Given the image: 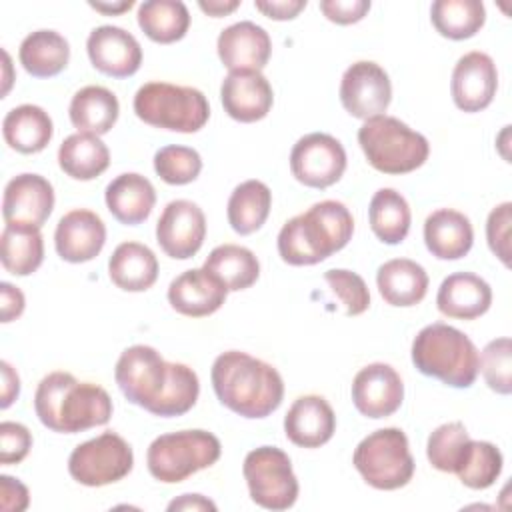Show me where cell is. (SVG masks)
<instances>
[{
	"label": "cell",
	"instance_id": "4dcf8cb0",
	"mask_svg": "<svg viewBox=\"0 0 512 512\" xmlns=\"http://www.w3.org/2000/svg\"><path fill=\"white\" fill-rule=\"evenodd\" d=\"M2 266L14 276L36 272L44 260V240L38 226L8 222L0 236Z\"/></svg>",
	"mask_w": 512,
	"mask_h": 512
},
{
	"label": "cell",
	"instance_id": "4fadbf2b",
	"mask_svg": "<svg viewBox=\"0 0 512 512\" xmlns=\"http://www.w3.org/2000/svg\"><path fill=\"white\" fill-rule=\"evenodd\" d=\"M392 100V84L382 66L370 60L354 62L340 82V102L344 110L362 120L382 116Z\"/></svg>",
	"mask_w": 512,
	"mask_h": 512
},
{
	"label": "cell",
	"instance_id": "f35d334b",
	"mask_svg": "<svg viewBox=\"0 0 512 512\" xmlns=\"http://www.w3.org/2000/svg\"><path fill=\"white\" fill-rule=\"evenodd\" d=\"M502 464V452L492 442L470 438L454 474L464 486L472 490H484L498 480Z\"/></svg>",
	"mask_w": 512,
	"mask_h": 512
},
{
	"label": "cell",
	"instance_id": "836d02e7",
	"mask_svg": "<svg viewBox=\"0 0 512 512\" xmlns=\"http://www.w3.org/2000/svg\"><path fill=\"white\" fill-rule=\"evenodd\" d=\"M272 192L260 180H246L238 184L228 198V222L234 232L248 236L262 228L270 214Z\"/></svg>",
	"mask_w": 512,
	"mask_h": 512
},
{
	"label": "cell",
	"instance_id": "30bf717a",
	"mask_svg": "<svg viewBox=\"0 0 512 512\" xmlns=\"http://www.w3.org/2000/svg\"><path fill=\"white\" fill-rule=\"evenodd\" d=\"M242 474L252 502L266 510H288L298 498V480L288 454L276 446H260L246 454Z\"/></svg>",
	"mask_w": 512,
	"mask_h": 512
},
{
	"label": "cell",
	"instance_id": "7dc6e473",
	"mask_svg": "<svg viewBox=\"0 0 512 512\" xmlns=\"http://www.w3.org/2000/svg\"><path fill=\"white\" fill-rule=\"evenodd\" d=\"M28 488L12 476H0V508L4 512H22L28 508Z\"/></svg>",
	"mask_w": 512,
	"mask_h": 512
},
{
	"label": "cell",
	"instance_id": "f5cc1de1",
	"mask_svg": "<svg viewBox=\"0 0 512 512\" xmlns=\"http://www.w3.org/2000/svg\"><path fill=\"white\" fill-rule=\"evenodd\" d=\"M198 6H200V10L206 12L208 16L218 18V16H226V14H230L232 10H236V8L240 6V2H238V0H208V2H206V0H200Z\"/></svg>",
	"mask_w": 512,
	"mask_h": 512
},
{
	"label": "cell",
	"instance_id": "db71d44e",
	"mask_svg": "<svg viewBox=\"0 0 512 512\" xmlns=\"http://www.w3.org/2000/svg\"><path fill=\"white\" fill-rule=\"evenodd\" d=\"M94 10L98 12H104V14H120L128 8H132V0H120V2H112V4H106V2H88Z\"/></svg>",
	"mask_w": 512,
	"mask_h": 512
},
{
	"label": "cell",
	"instance_id": "9a60e30c",
	"mask_svg": "<svg viewBox=\"0 0 512 512\" xmlns=\"http://www.w3.org/2000/svg\"><path fill=\"white\" fill-rule=\"evenodd\" d=\"M404 400L400 374L384 362L364 366L352 380V402L366 418L392 416Z\"/></svg>",
	"mask_w": 512,
	"mask_h": 512
},
{
	"label": "cell",
	"instance_id": "7c38bea8",
	"mask_svg": "<svg viewBox=\"0 0 512 512\" xmlns=\"http://www.w3.org/2000/svg\"><path fill=\"white\" fill-rule=\"evenodd\" d=\"M344 170L346 150L326 132L306 134L292 146L290 172L304 186L328 188L342 178Z\"/></svg>",
	"mask_w": 512,
	"mask_h": 512
},
{
	"label": "cell",
	"instance_id": "ee69618b",
	"mask_svg": "<svg viewBox=\"0 0 512 512\" xmlns=\"http://www.w3.org/2000/svg\"><path fill=\"white\" fill-rule=\"evenodd\" d=\"M510 224H512V204L502 202L488 214L486 220V240L494 256L500 258L504 266H510Z\"/></svg>",
	"mask_w": 512,
	"mask_h": 512
},
{
	"label": "cell",
	"instance_id": "277c9868",
	"mask_svg": "<svg viewBox=\"0 0 512 512\" xmlns=\"http://www.w3.org/2000/svg\"><path fill=\"white\" fill-rule=\"evenodd\" d=\"M354 232L350 210L338 200H322L290 218L278 232V254L286 264L310 266L342 250Z\"/></svg>",
	"mask_w": 512,
	"mask_h": 512
},
{
	"label": "cell",
	"instance_id": "ffe728a7",
	"mask_svg": "<svg viewBox=\"0 0 512 512\" xmlns=\"http://www.w3.org/2000/svg\"><path fill=\"white\" fill-rule=\"evenodd\" d=\"M106 242V226L92 210H70L58 220L54 246L62 260L80 264L96 258Z\"/></svg>",
	"mask_w": 512,
	"mask_h": 512
},
{
	"label": "cell",
	"instance_id": "cb8c5ba5",
	"mask_svg": "<svg viewBox=\"0 0 512 512\" xmlns=\"http://www.w3.org/2000/svg\"><path fill=\"white\" fill-rule=\"evenodd\" d=\"M492 304L490 284L472 272L446 276L436 294L438 310L448 318L474 320L488 312Z\"/></svg>",
	"mask_w": 512,
	"mask_h": 512
},
{
	"label": "cell",
	"instance_id": "ac0fdd59",
	"mask_svg": "<svg viewBox=\"0 0 512 512\" xmlns=\"http://www.w3.org/2000/svg\"><path fill=\"white\" fill-rule=\"evenodd\" d=\"M220 100L226 114L238 122L262 120L274 102L272 86L258 70H232L222 80Z\"/></svg>",
	"mask_w": 512,
	"mask_h": 512
},
{
	"label": "cell",
	"instance_id": "f907efd6",
	"mask_svg": "<svg viewBox=\"0 0 512 512\" xmlns=\"http://www.w3.org/2000/svg\"><path fill=\"white\" fill-rule=\"evenodd\" d=\"M0 370H2V400H0V406L8 408L20 394V378H18L16 370L6 360L0 362Z\"/></svg>",
	"mask_w": 512,
	"mask_h": 512
},
{
	"label": "cell",
	"instance_id": "816d5d0a",
	"mask_svg": "<svg viewBox=\"0 0 512 512\" xmlns=\"http://www.w3.org/2000/svg\"><path fill=\"white\" fill-rule=\"evenodd\" d=\"M168 510H216V504L200 494H184L168 504Z\"/></svg>",
	"mask_w": 512,
	"mask_h": 512
},
{
	"label": "cell",
	"instance_id": "b9f144b4",
	"mask_svg": "<svg viewBox=\"0 0 512 512\" xmlns=\"http://www.w3.org/2000/svg\"><path fill=\"white\" fill-rule=\"evenodd\" d=\"M478 370H482L490 390L504 396L512 392V344L508 336L490 340L484 346Z\"/></svg>",
	"mask_w": 512,
	"mask_h": 512
},
{
	"label": "cell",
	"instance_id": "d6986e66",
	"mask_svg": "<svg viewBox=\"0 0 512 512\" xmlns=\"http://www.w3.org/2000/svg\"><path fill=\"white\" fill-rule=\"evenodd\" d=\"M54 208V188L40 174H18L6 188L2 198L4 222H20L42 228Z\"/></svg>",
	"mask_w": 512,
	"mask_h": 512
},
{
	"label": "cell",
	"instance_id": "44dd1931",
	"mask_svg": "<svg viewBox=\"0 0 512 512\" xmlns=\"http://www.w3.org/2000/svg\"><path fill=\"white\" fill-rule=\"evenodd\" d=\"M222 64L232 70H262L268 64L272 52V40L268 32L250 22L242 20L224 28L216 42Z\"/></svg>",
	"mask_w": 512,
	"mask_h": 512
},
{
	"label": "cell",
	"instance_id": "60d3db41",
	"mask_svg": "<svg viewBox=\"0 0 512 512\" xmlns=\"http://www.w3.org/2000/svg\"><path fill=\"white\" fill-rule=\"evenodd\" d=\"M154 170L166 184L182 186L198 178L202 158L194 148L170 144L154 154Z\"/></svg>",
	"mask_w": 512,
	"mask_h": 512
},
{
	"label": "cell",
	"instance_id": "f546056e",
	"mask_svg": "<svg viewBox=\"0 0 512 512\" xmlns=\"http://www.w3.org/2000/svg\"><path fill=\"white\" fill-rule=\"evenodd\" d=\"M120 112L118 98L104 86H84L70 100V122L78 132L106 134L116 124Z\"/></svg>",
	"mask_w": 512,
	"mask_h": 512
},
{
	"label": "cell",
	"instance_id": "8fae6325",
	"mask_svg": "<svg viewBox=\"0 0 512 512\" xmlns=\"http://www.w3.org/2000/svg\"><path fill=\"white\" fill-rule=\"evenodd\" d=\"M134 466L130 444L116 432H104L78 444L68 458L70 476L90 488L122 480Z\"/></svg>",
	"mask_w": 512,
	"mask_h": 512
},
{
	"label": "cell",
	"instance_id": "484cf974",
	"mask_svg": "<svg viewBox=\"0 0 512 512\" xmlns=\"http://www.w3.org/2000/svg\"><path fill=\"white\" fill-rule=\"evenodd\" d=\"M424 242L432 256L440 260H458L470 252L474 230L468 216L462 212L440 208L424 222Z\"/></svg>",
	"mask_w": 512,
	"mask_h": 512
},
{
	"label": "cell",
	"instance_id": "bcb514c9",
	"mask_svg": "<svg viewBox=\"0 0 512 512\" xmlns=\"http://www.w3.org/2000/svg\"><path fill=\"white\" fill-rule=\"evenodd\" d=\"M322 14L336 24H354L370 10V0H322Z\"/></svg>",
	"mask_w": 512,
	"mask_h": 512
},
{
	"label": "cell",
	"instance_id": "9c48e42d",
	"mask_svg": "<svg viewBox=\"0 0 512 512\" xmlns=\"http://www.w3.org/2000/svg\"><path fill=\"white\" fill-rule=\"evenodd\" d=\"M352 462L366 484L376 490H398L414 476V458L400 428H380L354 450Z\"/></svg>",
	"mask_w": 512,
	"mask_h": 512
},
{
	"label": "cell",
	"instance_id": "c3c4849f",
	"mask_svg": "<svg viewBox=\"0 0 512 512\" xmlns=\"http://www.w3.org/2000/svg\"><path fill=\"white\" fill-rule=\"evenodd\" d=\"M254 6L272 20H292L306 8V0H256Z\"/></svg>",
	"mask_w": 512,
	"mask_h": 512
},
{
	"label": "cell",
	"instance_id": "e575fe53",
	"mask_svg": "<svg viewBox=\"0 0 512 512\" xmlns=\"http://www.w3.org/2000/svg\"><path fill=\"white\" fill-rule=\"evenodd\" d=\"M204 270L214 274L228 292L250 288L260 276V262L252 250L238 244H220L204 260Z\"/></svg>",
	"mask_w": 512,
	"mask_h": 512
},
{
	"label": "cell",
	"instance_id": "2e32d148",
	"mask_svg": "<svg viewBox=\"0 0 512 512\" xmlns=\"http://www.w3.org/2000/svg\"><path fill=\"white\" fill-rule=\"evenodd\" d=\"M498 88V70L494 60L480 50L458 58L452 70L450 92L454 104L464 112H480L490 106Z\"/></svg>",
	"mask_w": 512,
	"mask_h": 512
},
{
	"label": "cell",
	"instance_id": "5b68a950",
	"mask_svg": "<svg viewBox=\"0 0 512 512\" xmlns=\"http://www.w3.org/2000/svg\"><path fill=\"white\" fill-rule=\"evenodd\" d=\"M480 354L458 328L434 322L424 326L412 342V362L424 374L452 388H470L478 376Z\"/></svg>",
	"mask_w": 512,
	"mask_h": 512
},
{
	"label": "cell",
	"instance_id": "52a82bcc",
	"mask_svg": "<svg viewBox=\"0 0 512 512\" xmlns=\"http://www.w3.org/2000/svg\"><path fill=\"white\" fill-rule=\"evenodd\" d=\"M136 116L154 126L172 132H198L210 118L206 96L192 86L170 82H146L134 94Z\"/></svg>",
	"mask_w": 512,
	"mask_h": 512
},
{
	"label": "cell",
	"instance_id": "5bb4252c",
	"mask_svg": "<svg viewBox=\"0 0 512 512\" xmlns=\"http://www.w3.org/2000/svg\"><path fill=\"white\" fill-rule=\"evenodd\" d=\"M206 216L190 200H172L162 210L156 224V242L166 256L176 260L192 258L204 242Z\"/></svg>",
	"mask_w": 512,
	"mask_h": 512
},
{
	"label": "cell",
	"instance_id": "f1b7e54d",
	"mask_svg": "<svg viewBox=\"0 0 512 512\" xmlns=\"http://www.w3.org/2000/svg\"><path fill=\"white\" fill-rule=\"evenodd\" d=\"M6 144L22 154H36L48 146L54 134L52 118L36 104H20L12 108L2 122Z\"/></svg>",
	"mask_w": 512,
	"mask_h": 512
},
{
	"label": "cell",
	"instance_id": "7bdbcfd3",
	"mask_svg": "<svg viewBox=\"0 0 512 512\" xmlns=\"http://www.w3.org/2000/svg\"><path fill=\"white\" fill-rule=\"evenodd\" d=\"M324 280L328 282L332 294L344 304L348 316H358L368 310L370 292L360 274L344 268H334L324 272Z\"/></svg>",
	"mask_w": 512,
	"mask_h": 512
},
{
	"label": "cell",
	"instance_id": "74e56055",
	"mask_svg": "<svg viewBox=\"0 0 512 512\" xmlns=\"http://www.w3.org/2000/svg\"><path fill=\"white\" fill-rule=\"evenodd\" d=\"M430 20L444 38L466 40L484 26L486 10L480 0H436L430 8Z\"/></svg>",
	"mask_w": 512,
	"mask_h": 512
},
{
	"label": "cell",
	"instance_id": "4316f807",
	"mask_svg": "<svg viewBox=\"0 0 512 512\" xmlns=\"http://www.w3.org/2000/svg\"><path fill=\"white\" fill-rule=\"evenodd\" d=\"M380 296L390 306H416L428 292L426 270L410 258H394L384 262L376 272Z\"/></svg>",
	"mask_w": 512,
	"mask_h": 512
},
{
	"label": "cell",
	"instance_id": "3957f363",
	"mask_svg": "<svg viewBox=\"0 0 512 512\" xmlns=\"http://www.w3.org/2000/svg\"><path fill=\"white\" fill-rule=\"evenodd\" d=\"M34 410L52 432L76 434L108 424L112 400L98 384L78 382L70 372H52L36 388Z\"/></svg>",
	"mask_w": 512,
	"mask_h": 512
},
{
	"label": "cell",
	"instance_id": "83f0119b",
	"mask_svg": "<svg viewBox=\"0 0 512 512\" xmlns=\"http://www.w3.org/2000/svg\"><path fill=\"white\" fill-rule=\"evenodd\" d=\"M108 276L120 290L144 292L158 278V260L148 246L122 242L108 260Z\"/></svg>",
	"mask_w": 512,
	"mask_h": 512
},
{
	"label": "cell",
	"instance_id": "d6a6232c",
	"mask_svg": "<svg viewBox=\"0 0 512 512\" xmlns=\"http://www.w3.org/2000/svg\"><path fill=\"white\" fill-rule=\"evenodd\" d=\"M18 58L28 74L36 78H50L66 68L70 46L56 30H36L22 40Z\"/></svg>",
	"mask_w": 512,
	"mask_h": 512
},
{
	"label": "cell",
	"instance_id": "d4e9b609",
	"mask_svg": "<svg viewBox=\"0 0 512 512\" xmlns=\"http://www.w3.org/2000/svg\"><path fill=\"white\" fill-rule=\"evenodd\" d=\"M104 200L118 222L134 226L150 216L156 204V190L146 176L124 172L106 186Z\"/></svg>",
	"mask_w": 512,
	"mask_h": 512
},
{
	"label": "cell",
	"instance_id": "d590c367",
	"mask_svg": "<svg viewBox=\"0 0 512 512\" xmlns=\"http://www.w3.org/2000/svg\"><path fill=\"white\" fill-rule=\"evenodd\" d=\"M138 26L150 40L172 44L188 32L190 12L180 0H146L138 6Z\"/></svg>",
	"mask_w": 512,
	"mask_h": 512
},
{
	"label": "cell",
	"instance_id": "f6af8a7d",
	"mask_svg": "<svg viewBox=\"0 0 512 512\" xmlns=\"http://www.w3.org/2000/svg\"><path fill=\"white\" fill-rule=\"evenodd\" d=\"M32 448V434L24 424L2 422L0 424V464H18Z\"/></svg>",
	"mask_w": 512,
	"mask_h": 512
},
{
	"label": "cell",
	"instance_id": "7a4b0ae2",
	"mask_svg": "<svg viewBox=\"0 0 512 512\" xmlns=\"http://www.w3.org/2000/svg\"><path fill=\"white\" fill-rule=\"evenodd\" d=\"M210 378L220 404L244 418H266L284 398L278 370L240 350L222 352L212 364Z\"/></svg>",
	"mask_w": 512,
	"mask_h": 512
},
{
	"label": "cell",
	"instance_id": "6da1fadb",
	"mask_svg": "<svg viewBox=\"0 0 512 512\" xmlns=\"http://www.w3.org/2000/svg\"><path fill=\"white\" fill-rule=\"evenodd\" d=\"M114 378L128 402L162 418L186 414L200 394L198 376L190 366L166 362L146 344H134L120 354Z\"/></svg>",
	"mask_w": 512,
	"mask_h": 512
},
{
	"label": "cell",
	"instance_id": "8d00e7d4",
	"mask_svg": "<svg viewBox=\"0 0 512 512\" xmlns=\"http://www.w3.org/2000/svg\"><path fill=\"white\" fill-rule=\"evenodd\" d=\"M370 228L384 244H400L410 230L412 214L406 198L394 188H380L368 206Z\"/></svg>",
	"mask_w": 512,
	"mask_h": 512
},
{
	"label": "cell",
	"instance_id": "1f68e13d",
	"mask_svg": "<svg viewBox=\"0 0 512 512\" xmlns=\"http://www.w3.org/2000/svg\"><path fill=\"white\" fill-rule=\"evenodd\" d=\"M58 164L74 180H92L108 168L110 150L96 134L76 132L60 144Z\"/></svg>",
	"mask_w": 512,
	"mask_h": 512
},
{
	"label": "cell",
	"instance_id": "8992f818",
	"mask_svg": "<svg viewBox=\"0 0 512 512\" xmlns=\"http://www.w3.org/2000/svg\"><path fill=\"white\" fill-rule=\"evenodd\" d=\"M358 144L368 164L384 174H408L420 168L430 154L426 136L386 114L360 126Z\"/></svg>",
	"mask_w": 512,
	"mask_h": 512
},
{
	"label": "cell",
	"instance_id": "603a6c76",
	"mask_svg": "<svg viewBox=\"0 0 512 512\" xmlns=\"http://www.w3.org/2000/svg\"><path fill=\"white\" fill-rule=\"evenodd\" d=\"M336 430V416L326 398L316 394L300 396L284 416L286 438L300 448H320Z\"/></svg>",
	"mask_w": 512,
	"mask_h": 512
},
{
	"label": "cell",
	"instance_id": "7402d4cb",
	"mask_svg": "<svg viewBox=\"0 0 512 512\" xmlns=\"http://www.w3.org/2000/svg\"><path fill=\"white\" fill-rule=\"evenodd\" d=\"M228 288L208 270L192 268L176 276L168 286L170 306L192 318L210 316L224 304Z\"/></svg>",
	"mask_w": 512,
	"mask_h": 512
},
{
	"label": "cell",
	"instance_id": "ab89813d",
	"mask_svg": "<svg viewBox=\"0 0 512 512\" xmlns=\"http://www.w3.org/2000/svg\"><path fill=\"white\" fill-rule=\"evenodd\" d=\"M470 442V436L462 422H448L438 426L430 436L426 444V456L430 464L440 472H454L466 446Z\"/></svg>",
	"mask_w": 512,
	"mask_h": 512
},
{
	"label": "cell",
	"instance_id": "681fc988",
	"mask_svg": "<svg viewBox=\"0 0 512 512\" xmlns=\"http://www.w3.org/2000/svg\"><path fill=\"white\" fill-rule=\"evenodd\" d=\"M0 312L2 322H12L24 312V294L18 286H12L10 282H0Z\"/></svg>",
	"mask_w": 512,
	"mask_h": 512
},
{
	"label": "cell",
	"instance_id": "e0dca14e",
	"mask_svg": "<svg viewBox=\"0 0 512 512\" xmlns=\"http://www.w3.org/2000/svg\"><path fill=\"white\" fill-rule=\"evenodd\" d=\"M92 66L112 78H128L142 64V48L138 40L120 26H98L86 40Z\"/></svg>",
	"mask_w": 512,
	"mask_h": 512
},
{
	"label": "cell",
	"instance_id": "ba28073f",
	"mask_svg": "<svg viewBox=\"0 0 512 512\" xmlns=\"http://www.w3.org/2000/svg\"><path fill=\"white\" fill-rule=\"evenodd\" d=\"M220 440L208 430H180L152 440L146 452L148 472L164 482L178 484L220 458Z\"/></svg>",
	"mask_w": 512,
	"mask_h": 512
}]
</instances>
